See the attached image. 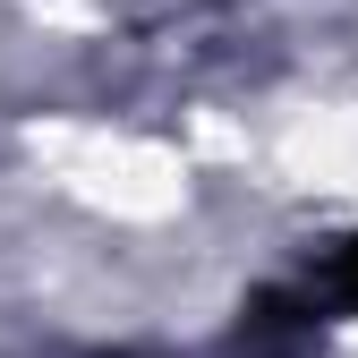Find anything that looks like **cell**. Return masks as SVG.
<instances>
[{
	"instance_id": "6da1fadb",
	"label": "cell",
	"mask_w": 358,
	"mask_h": 358,
	"mask_svg": "<svg viewBox=\"0 0 358 358\" xmlns=\"http://www.w3.org/2000/svg\"><path fill=\"white\" fill-rule=\"evenodd\" d=\"M324 282H333V290H341V299H350V307H358V239H350V248H341V256H333V273H324Z\"/></svg>"
}]
</instances>
